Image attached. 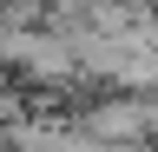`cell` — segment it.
Instances as JSON below:
<instances>
[{
	"label": "cell",
	"mask_w": 158,
	"mask_h": 152,
	"mask_svg": "<svg viewBox=\"0 0 158 152\" xmlns=\"http://www.w3.org/2000/svg\"><path fill=\"white\" fill-rule=\"evenodd\" d=\"M86 132L106 139V145H132V139H145V132H158V126H152V106L145 99H106V106L86 112Z\"/></svg>",
	"instance_id": "6da1fadb"
}]
</instances>
